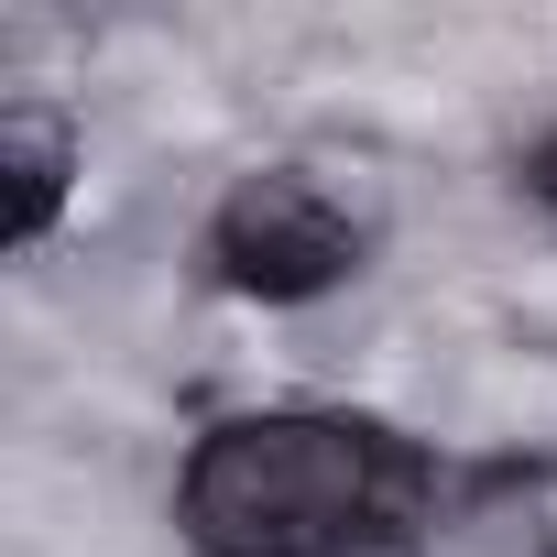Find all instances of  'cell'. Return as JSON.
Instances as JSON below:
<instances>
[{"instance_id":"cell-1","label":"cell","mask_w":557,"mask_h":557,"mask_svg":"<svg viewBox=\"0 0 557 557\" xmlns=\"http://www.w3.org/2000/svg\"><path fill=\"white\" fill-rule=\"evenodd\" d=\"M416 513H426V459L318 405L208 426L175 481V524L197 557H361Z\"/></svg>"},{"instance_id":"cell-3","label":"cell","mask_w":557,"mask_h":557,"mask_svg":"<svg viewBox=\"0 0 557 557\" xmlns=\"http://www.w3.org/2000/svg\"><path fill=\"white\" fill-rule=\"evenodd\" d=\"M66 186H77V132L55 110H0V240L34 251L55 219H66Z\"/></svg>"},{"instance_id":"cell-2","label":"cell","mask_w":557,"mask_h":557,"mask_svg":"<svg viewBox=\"0 0 557 557\" xmlns=\"http://www.w3.org/2000/svg\"><path fill=\"white\" fill-rule=\"evenodd\" d=\"M208 273L230 296H251V307H307V296H329V285L361 273V219L318 175L262 164V175H240L208 208Z\"/></svg>"},{"instance_id":"cell-4","label":"cell","mask_w":557,"mask_h":557,"mask_svg":"<svg viewBox=\"0 0 557 557\" xmlns=\"http://www.w3.org/2000/svg\"><path fill=\"white\" fill-rule=\"evenodd\" d=\"M524 197L557 219V132H535V143H524Z\"/></svg>"}]
</instances>
